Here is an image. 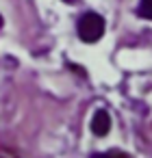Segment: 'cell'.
I'll list each match as a JSON object with an SVG mask.
<instances>
[{
    "label": "cell",
    "instance_id": "obj_4",
    "mask_svg": "<svg viewBox=\"0 0 152 158\" xmlns=\"http://www.w3.org/2000/svg\"><path fill=\"white\" fill-rule=\"evenodd\" d=\"M91 158H126L119 152H109V154H91Z\"/></svg>",
    "mask_w": 152,
    "mask_h": 158
},
{
    "label": "cell",
    "instance_id": "obj_5",
    "mask_svg": "<svg viewBox=\"0 0 152 158\" xmlns=\"http://www.w3.org/2000/svg\"><path fill=\"white\" fill-rule=\"evenodd\" d=\"M63 2H76V0H63Z\"/></svg>",
    "mask_w": 152,
    "mask_h": 158
},
{
    "label": "cell",
    "instance_id": "obj_6",
    "mask_svg": "<svg viewBox=\"0 0 152 158\" xmlns=\"http://www.w3.org/2000/svg\"><path fill=\"white\" fill-rule=\"evenodd\" d=\"M0 26H2V15H0Z\"/></svg>",
    "mask_w": 152,
    "mask_h": 158
},
{
    "label": "cell",
    "instance_id": "obj_3",
    "mask_svg": "<svg viewBox=\"0 0 152 158\" xmlns=\"http://www.w3.org/2000/svg\"><path fill=\"white\" fill-rule=\"evenodd\" d=\"M137 15L145 18V20H152V0H141L139 7H137Z\"/></svg>",
    "mask_w": 152,
    "mask_h": 158
},
{
    "label": "cell",
    "instance_id": "obj_1",
    "mask_svg": "<svg viewBox=\"0 0 152 158\" xmlns=\"http://www.w3.org/2000/svg\"><path fill=\"white\" fill-rule=\"evenodd\" d=\"M104 35V20L98 13H85L78 20V37L85 44H96Z\"/></svg>",
    "mask_w": 152,
    "mask_h": 158
},
{
    "label": "cell",
    "instance_id": "obj_2",
    "mask_svg": "<svg viewBox=\"0 0 152 158\" xmlns=\"http://www.w3.org/2000/svg\"><path fill=\"white\" fill-rule=\"evenodd\" d=\"M109 130H111V117H109V113H106L104 108L96 110V115H93V119H91V132H93L96 136H106Z\"/></svg>",
    "mask_w": 152,
    "mask_h": 158
}]
</instances>
